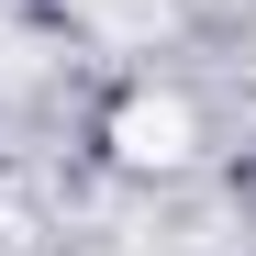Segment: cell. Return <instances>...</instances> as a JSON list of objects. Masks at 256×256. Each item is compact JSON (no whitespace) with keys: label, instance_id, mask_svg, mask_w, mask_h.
<instances>
[{"label":"cell","instance_id":"1","mask_svg":"<svg viewBox=\"0 0 256 256\" xmlns=\"http://www.w3.org/2000/svg\"><path fill=\"white\" fill-rule=\"evenodd\" d=\"M122 134H134V145H122L134 167H145V156L167 167V156H190V145H178V134H190V112H178V100H134V112H122Z\"/></svg>","mask_w":256,"mask_h":256}]
</instances>
